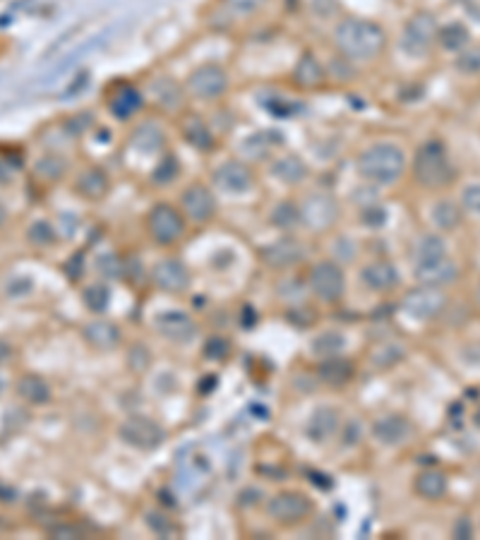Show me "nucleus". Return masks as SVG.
I'll use <instances>...</instances> for the list:
<instances>
[{
  "label": "nucleus",
  "instance_id": "obj_1",
  "mask_svg": "<svg viewBox=\"0 0 480 540\" xmlns=\"http://www.w3.org/2000/svg\"><path fill=\"white\" fill-rule=\"evenodd\" d=\"M332 48L339 58L353 68L377 63L389 48V34L382 22L365 15H339L332 22Z\"/></svg>",
  "mask_w": 480,
  "mask_h": 540
},
{
  "label": "nucleus",
  "instance_id": "obj_2",
  "mask_svg": "<svg viewBox=\"0 0 480 540\" xmlns=\"http://www.w3.org/2000/svg\"><path fill=\"white\" fill-rule=\"evenodd\" d=\"M406 147L392 137H377L356 152V173L370 188H394L408 176Z\"/></svg>",
  "mask_w": 480,
  "mask_h": 540
},
{
  "label": "nucleus",
  "instance_id": "obj_3",
  "mask_svg": "<svg viewBox=\"0 0 480 540\" xmlns=\"http://www.w3.org/2000/svg\"><path fill=\"white\" fill-rule=\"evenodd\" d=\"M408 173H411L416 185L428 192H442L456 180V168L449 156L447 144L440 137L420 142L413 152V159L408 161Z\"/></svg>",
  "mask_w": 480,
  "mask_h": 540
},
{
  "label": "nucleus",
  "instance_id": "obj_4",
  "mask_svg": "<svg viewBox=\"0 0 480 540\" xmlns=\"http://www.w3.org/2000/svg\"><path fill=\"white\" fill-rule=\"evenodd\" d=\"M142 228L149 243L159 250L178 248L190 233V224L185 221L178 204L168 200H156L149 204V209L142 216Z\"/></svg>",
  "mask_w": 480,
  "mask_h": 540
},
{
  "label": "nucleus",
  "instance_id": "obj_5",
  "mask_svg": "<svg viewBox=\"0 0 480 540\" xmlns=\"http://www.w3.org/2000/svg\"><path fill=\"white\" fill-rule=\"evenodd\" d=\"M183 87H185V94H188L190 104L216 106V104H221L228 94H231L233 77L226 65L207 60V63L195 65V68L183 77Z\"/></svg>",
  "mask_w": 480,
  "mask_h": 540
},
{
  "label": "nucleus",
  "instance_id": "obj_6",
  "mask_svg": "<svg viewBox=\"0 0 480 540\" xmlns=\"http://www.w3.org/2000/svg\"><path fill=\"white\" fill-rule=\"evenodd\" d=\"M298 214H300V231L315 233H332L341 219V207L334 192L329 190H303L296 197Z\"/></svg>",
  "mask_w": 480,
  "mask_h": 540
},
{
  "label": "nucleus",
  "instance_id": "obj_7",
  "mask_svg": "<svg viewBox=\"0 0 480 540\" xmlns=\"http://www.w3.org/2000/svg\"><path fill=\"white\" fill-rule=\"evenodd\" d=\"M276 0H209L204 10V22L219 32L248 27L262 20Z\"/></svg>",
  "mask_w": 480,
  "mask_h": 540
},
{
  "label": "nucleus",
  "instance_id": "obj_8",
  "mask_svg": "<svg viewBox=\"0 0 480 540\" xmlns=\"http://www.w3.org/2000/svg\"><path fill=\"white\" fill-rule=\"evenodd\" d=\"M178 209L183 212L190 228H207L219 219V195L209 180H190L178 195Z\"/></svg>",
  "mask_w": 480,
  "mask_h": 540
},
{
  "label": "nucleus",
  "instance_id": "obj_9",
  "mask_svg": "<svg viewBox=\"0 0 480 540\" xmlns=\"http://www.w3.org/2000/svg\"><path fill=\"white\" fill-rule=\"evenodd\" d=\"M209 183L216 190L219 197H245L257 190V173L248 161L240 156H231V159L219 161L209 173Z\"/></svg>",
  "mask_w": 480,
  "mask_h": 540
},
{
  "label": "nucleus",
  "instance_id": "obj_10",
  "mask_svg": "<svg viewBox=\"0 0 480 540\" xmlns=\"http://www.w3.org/2000/svg\"><path fill=\"white\" fill-rule=\"evenodd\" d=\"M305 284H308L310 293L322 303H339L346 296V272L339 260L334 257H324L310 264L308 274H305Z\"/></svg>",
  "mask_w": 480,
  "mask_h": 540
},
{
  "label": "nucleus",
  "instance_id": "obj_11",
  "mask_svg": "<svg viewBox=\"0 0 480 540\" xmlns=\"http://www.w3.org/2000/svg\"><path fill=\"white\" fill-rule=\"evenodd\" d=\"M144 99L147 106H154L164 116L178 118L188 111V94H185L183 82H178L171 75H154L152 80L144 84Z\"/></svg>",
  "mask_w": 480,
  "mask_h": 540
},
{
  "label": "nucleus",
  "instance_id": "obj_12",
  "mask_svg": "<svg viewBox=\"0 0 480 540\" xmlns=\"http://www.w3.org/2000/svg\"><path fill=\"white\" fill-rule=\"evenodd\" d=\"M104 106L118 123H132L147 108L144 89L130 80H116L104 89Z\"/></svg>",
  "mask_w": 480,
  "mask_h": 540
},
{
  "label": "nucleus",
  "instance_id": "obj_13",
  "mask_svg": "<svg viewBox=\"0 0 480 540\" xmlns=\"http://www.w3.org/2000/svg\"><path fill=\"white\" fill-rule=\"evenodd\" d=\"M312 512H315V504H312V500L305 492L298 490H284L267 502V516L274 524L284 528L305 524L312 516Z\"/></svg>",
  "mask_w": 480,
  "mask_h": 540
},
{
  "label": "nucleus",
  "instance_id": "obj_14",
  "mask_svg": "<svg viewBox=\"0 0 480 540\" xmlns=\"http://www.w3.org/2000/svg\"><path fill=\"white\" fill-rule=\"evenodd\" d=\"M70 188L80 200L99 204L108 200V195H111L113 178L111 173H108V168H104L101 164H87L72 176Z\"/></svg>",
  "mask_w": 480,
  "mask_h": 540
},
{
  "label": "nucleus",
  "instance_id": "obj_15",
  "mask_svg": "<svg viewBox=\"0 0 480 540\" xmlns=\"http://www.w3.org/2000/svg\"><path fill=\"white\" fill-rule=\"evenodd\" d=\"M120 440L128 447L140 449V452H152V449L161 447V442L166 440V430L159 423L147 416H130L120 423L118 428Z\"/></svg>",
  "mask_w": 480,
  "mask_h": 540
},
{
  "label": "nucleus",
  "instance_id": "obj_16",
  "mask_svg": "<svg viewBox=\"0 0 480 540\" xmlns=\"http://www.w3.org/2000/svg\"><path fill=\"white\" fill-rule=\"evenodd\" d=\"M260 260L267 264L269 269H293L305 260V245L303 240H298L296 233H281L279 238L272 243L262 245L260 248Z\"/></svg>",
  "mask_w": 480,
  "mask_h": 540
},
{
  "label": "nucleus",
  "instance_id": "obj_17",
  "mask_svg": "<svg viewBox=\"0 0 480 540\" xmlns=\"http://www.w3.org/2000/svg\"><path fill=\"white\" fill-rule=\"evenodd\" d=\"M149 279L152 284L164 293H185L192 284V276L188 264H185L176 255H166L161 260L154 262L152 272H149Z\"/></svg>",
  "mask_w": 480,
  "mask_h": 540
},
{
  "label": "nucleus",
  "instance_id": "obj_18",
  "mask_svg": "<svg viewBox=\"0 0 480 540\" xmlns=\"http://www.w3.org/2000/svg\"><path fill=\"white\" fill-rule=\"evenodd\" d=\"M435 41L437 22L435 15H430V12H416V15L406 22L404 34H401V44H404L406 53H411V56H425Z\"/></svg>",
  "mask_w": 480,
  "mask_h": 540
},
{
  "label": "nucleus",
  "instance_id": "obj_19",
  "mask_svg": "<svg viewBox=\"0 0 480 540\" xmlns=\"http://www.w3.org/2000/svg\"><path fill=\"white\" fill-rule=\"evenodd\" d=\"M401 308L406 310V315L416 317V320H435L447 308V296H444L442 288L420 286L406 293L404 300H401Z\"/></svg>",
  "mask_w": 480,
  "mask_h": 540
},
{
  "label": "nucleus",
  "instance_id": "obj_20",
  "mask_svg": "<svg viewBox=\"0 0 480 540\" xmlns=\"http://www.w3.org/2000/svg\"><path fill=\"white\" fill-rule=\"evenodd\" d=\"M413 274H416V281L420 286L444 288V286H452L454 281L459 279L461 269L452 257L444 255V257H437V260L413 264Z\"/></svg>",
  "mask_w": 480,
  "mask_h": 540
},
{
  "label": "nucleus",
  "instance_id": "obj_21",
  "mask_svg": "<svg viewBox=\"0 0 480 540\" xmlns=\"http://www.w3.org/2000/svg\"><path fill=\"white\" fill-rule=\"evenodd\" d=\"M269 173L288 188H303L310 180V166L293 152H276L269 159Z\"/></svg>",
  "mask_w": 480,
  "mask_h": 540
},
{
  "label": "nucleus",
  "instance_id": "obj_22",
  "mask_svg": "<svg viewBox=\"0 0 480 540\" xmlns=\"http://www.w3.org/2000/svg\"><path fill=\"white\" fill-rule=\"evenodd\" d=\"M360 281H363V286L372 293H392L401 284V274L394 262L377 257V260L363 264V269H360Z\"/></svg>",
  "mask_w": 480,
  "mask_h": 540
},
{
  "label": "nucleus",
  "instance_id": "obj_23",
  "mask_svg": "<svg viewBox=\"0 0 480 540\" xmlns=\"http://www.w3.org/2000/svg\"><path fill=\"white\" fill-rule=\"evenodd\" d=\"M291 80L300 92H315V89H322L329 84L327 65H324V60L317 58L315 53L305 51L303 56L296 60V65H293Z\"/></svg>",
  "mask_w": 480,
  "mask_h": 540
},
{
  "label": "nucleus",
  "instance_id": "obj_24",
  "mask_svg": "<svg viewBox=\"0 0 480 540\" xmlns=\"http://www.w3.org/2000/svg\"><path fill=\"white\" fill-rule=\"evenodd\" d=\"M176 120L180 137H183L190 147H195L197 152H212L216 144V132L207 118H202L200 113L195 111H185L183 116H178Z\"/></svg>",
  "mask_w": 480,
  "mask_h": 540
},
{
  "label": "nucleus",
  "instance_id": "obj_25",
  "mask_svg": "<svg viewBox=\"0 0 480 540\" xmlns=\"http://www.w3.org/2000/svg\"><path fill=\"white\" fill-rule=\"evenodd\" d=\"M70 176V161L56 149H48L34 161L32 166V178L34 183H39L41 188H53V185L63 183Z\"/></svg>",
  "mask_w": 480,
  "mask_h": 540
},
{
  "label": "nucleus",
  "instance_id": "obj_26",
  "mask_svg": "<svg viewBox=\"0 0 480 540\" xmlns=\"http://www.w3.org/2000/svg\"><path fill=\"white\" fill-rule=\"evenodd\" d=\"M411 435V420L401 416V413H387V416L377 418L375 425H372V437L384 444V447H399V444H404Z\"/></svg>",
  "mask_w": 480,
  "mask_h": 540
},
{
  "label": "nucleus",
  "instance_id": "obj_27",
  "mask_svg": "<svg viewBox=\"0 0 480 540\" xmlns=\"http://www.w3.org/2000/svg\"><path fill=\"white\" fill-rule=\"evenodd\" d=\"M449 480L447 473L440 468H423L416 478H413V492L425 502H437L447 495Z\"/></svg>",
  "mask_w": 480,
  "mask_h": 540
},
{
  "label": "nucleus",
  "instance_id": "obj_28",
  "mask_svg": "<svg viewBox=\"0 0 480 540\" xmlns=\"http://www.w3.org/2000/svg\"><path fill=\"white\" fill-rule=\"evenodd\" d=\"M156 329L171 341H190L197 332V324L185 312H166L156 320Z\"/></svg>",
  "mask_w": 480,
  "mask_h": 540
},
{
  "label": "nucleus",
  "instance_id": "obj_29",
  "mask_svg": "<svg viewBox=\"0 0 480 540\" xmlns=\"http://www.w3.org/2000/svg\"><path fill=\"white\" fill-rule=\"evenodd\" d=\"M84 341L96 351H113L120 344V329L108 320H94L84 327Z\"/></svg>",
  "mask_w": 480,
  "mask_h": 540
},
{
  "label": "nucleus",
  "instance_id": "obj_30",
  "mask_svg": "<svg viewBox=\"0 0 480 540\" xmlns=\"http://www.w3.org/2000/svg\"><path fill=\"white\" fill-rule=\"evenodd\" d=\"M464 207L459 202L449 200V197H442L432 204L430 219L435 224L437 231H456L461 224H464Z\"/></svg>",
  "mask_w": 480,
  "mask_h": 540
},
{
  "label": "nucleus",
  "instance_id": "obj_31",
  "mask_svg": "<svg viewBox=\"0 0 480 540\" xmlns=\"http://www.w3.org/2000/svg\"><path fill=\"white\" fill-rule=\"evenodd\" d=\"M336 430H339V413L334 411V408H317L315 413H312L310 425H308V435L312 442H329L336 435Z\"/></svg>",
  "mask_w": 480,
  "mask_h": 540
},
{
  "label": "nucleus",
  "instance_id": "obj_32",
  "mask_svg": "<svg viewBox=\"0 0 480 540\" xmlns=\"http://www.w3.org/2000/svg\"><path fill=\"white\" fill-rule=\"evenodd\" d=\"M15 389L17 394H20V399L32 406H44L48 404V399H51V387H48V382L39 375H22L20 380H17Z\"/></svg>",
  "mask_w": 480,
  "mask_h": 540
},
{
  "label": "nucleus",
  "instance_id": "obj_33",
  "mask_svg": "<svg viewBox=\"0 0 480 540\" xmlns=\"http://www.w3.org/2000/svg\"><path fill=\"white\" fill-rule=\"evenodd\" d=\"M449 255L447 240H444L440 233H423L413 245V264L418 262H428V260H437V257Z\"/></svg>",
  "mask_w": 480,
  "mask_h": 540
},
{
  "label": "nucleus",
  "instance_id": "obj_34",
  "mask_svg": "<svg viewBox=\"0 0 480 540\" xmlns=\"http://www.w3.org/2000/svg\"><path fill=\"white\" fill-rule=\"evenodd\" d=\"M269 221H272V226L279 228L281 233H296L300 228L296 197H293V200H281L279 204H274L272 214H269Z\"/></svg>",
  "mask_w": 480,
  "mask_h": 540
},
{
  "label": "nucleus",
  "instance_id": "obj_35",
  "mask_svg": "<svg viewBox=\"0 0 480 540\" xmlns=\"http://www.w3.org/2000/svg\"><path fill=\"white\" fill-rule=\"evenodd\" d=\"M353 365L348 363V360H341L332 356L329 360H324L320 365V377L324 384H329V387H346L348 382L353 380Z\"/></svg>",
  "mask_w": 480,
  "mask_h": 540
},
{
  "label": "nucleus",
  "instance_id": "obj_36",
  "mask_svg": "<svg viewBox=\"0 0 480 540\" xmlns=\"http://www.w3.org/2000/svg\"><path fill=\"white\" fill-rule=\"evenodd\" d=\"M180 171H183V168H180L178 156L173 154L171 149H166V154L161 156L159 161H156V164L152 166V171H149L147 176L154 185H168L180 176Z\"/></svg>",
  "mask_w": 480,
  "mask_h": 540
},
{
  "label": "nucleus",
  "instance_id": "obj_37",
  "mask_svg": "<svg viewBox=\"0 0 480 540\" xmlns=\"http://www.w3.org/2000/svg\"><path fill=\"white\" fill-rule=\"evenodd\" d=\"M468 41H471V34H468V29L459 22L437 29V44L447 48V51H464Z\"/></svg>",
  "mask_w": 480,
  "mask_h": 540
},
{
  "label": "nucleus",
  "instance_id": "obj_38",
  "mask_svg": "<svg viewBox=\"0 0 480 540\" xmlns=\"http://www.w3.org/2000/svg\"><path fill=\"white\" fill-rule=\"evenodd\" d=\"M82 300L89 310L99 315V312H104L108 308V303H111V288H108L106 284L87 286L82 291Z\"/></svg>",
  "mask_w": 480,
  "mask_h": 540
},
{
  "label": "nucleus",
  "instance_id": "obj_39",
  "mask_svg": "<svg viewBox=\"0 0 480 540\" xmlns=\"http://www.w3.org/2000/svg\"><path fill=\"white\" fill-rule=\"evenodd\" d=\"M27 240L36 248H48V245H53L58 240V231L56 226L48 224V221H34L32 226L27 228Z\"/></svg>",
  "mask_w": 480,
  "mask_h": 540
},
{
  "label": "nucleus",
  "instance_id": "obj_40",
  "mask_svg": "<svg viewBox=\"0 0 480 540\" xmlns=\"http://www.w3.org/2000/svg\"><path fill=\"white\" fill-rule=\"evenodd\" d=\"M456 70L464 75H480V46H466L454 60Z\"/></svg>",
  "mask_w": 480,
  "mask_h": 540
},
{
  "label": "nucleus",
  "instance_id": "obj_41",
  "mask_svg": "<svg viewBox=\"0 0 480 540\" xmlns=\"http://www.w3.org/2000/svg\"><path fill=\"white\" fill-rule=\"evenodd\" d=\"M341 346H344V336L336 334V332H327V334H322L320 339H315V344H312V351H315V356L332 358L341 351Z\"/></svg>",
  "mask_w": 480,
  "mask_h": 540
},
{
  "label": "nucleus",
  "instance_id": "obj_42",
  "mask_svg": "<svg viewBox=\"0 0 480 540\" xmlns=\"http://www.w3.org/2000/svg\"><path fill=\"white\" fill-rule=\"evenodd\" d=\"M404 356H406V351L401 344H384L380 348H375V356H372V360H375V365H380V368H392V365L399 363Z\"/></svg>",
  "mask_w": 480,
  "mask_h": 540
},
{
  "label": "nucleus",
  "instance_id": "obj_43",
  "mask_svg": "<svg viewBox=\"0 0 480 540\" xmlns=\"http://www.w3.org/2000/svg\"><path fill=\"white\" fill-rule=\"evenodd\" d=\"M461 207H464V212H471L480 216V183H471L466 185L464 190H461Z\"/></svg>",
  "mask_w": 480,
  "mask_h": 540
},
{
  "label": "nucleus",
  "instance_id": "obj_44",
  "mask_svg": "<svg viewBox=\"0 0 480 540\" xmlns=\"http://www.w3.org/2000/svg\"><path fill=\"white\" fill-rule=\"evenodd\" d=\"M473 533V526L468 524V519L464 516V519H459V524H456L454 528V538H471Z\"/></svg>",
  "mask_w": 480,
  "mask_h": 540
},
{
  "label": "nucleus",
  "instance_id": "obj_45",
  "mask_svg": "<svg viewBox=\"0 0 480 540\" xmlns=\"http://www.w3.org/2000/svg\"><path fill=\"white\" fill-rule=\"evenodd\" d=\"M464 358L468 360V363H473V365H476V368H480V344L466 348Z\"/></svg>",
  "mask_w": 480,
  "mask_h": 540
},
{
  "label": "nucleus",
  "instance_id": "obj_46",
  "mask_svg": "<svg viewBox=\"0 0 480 540\" xmlns=\"http://www.w3.org/2000/svg\"><path fill=\"white\" fill-rule=\"evenodd\" d=\"M8 224V207H5V202L0 200V228Z\"/></svg>",
  "mask_w": 480,
  "mask_h": 540
},
{
  "label": "nucleus",
  "instance_id": "obj_47",
  "mask_svg": "<svg viewBox=\"0 0 480 540\" xmlns=\"http://www.w3.org/2000/svg\"><path fill=\"white\" fill-rule=\"evenodd\" d=\"M3 389H5V382H3V377H0V394H3Z\"/></svg>",
  "mask_w": 480,
  "mask_h": 540
},
{
  "label": "nucleus",
  "instance_id": "obj_48",
  "mask_svg": "<svg viewBox=\"0 0 480 540\" xmlns=\"http://www.w3.org/2000/svg\"><path fill=\"white\" fill-rule=\"evenodd\" d=\"M476 423H478V425H480V411H478V413H476Z\"/></svg>",
  "mask_w": 480,
  "mask_h": 540
},
{
  "label": "nucleus",
  "instance_id": "obj_49",
  "mask_svg": "<svg viewBox=\"0 0 480 540\" xmlns=\"http://www.w3.org/2000/svg\"><path fill=\"white\" fill-rule=\"evenodd\" d=\"M478 296H480V288H478Z\"/></svg>",
  "mask_w": 480,
  "mask_h": 540
}]
</instances>
